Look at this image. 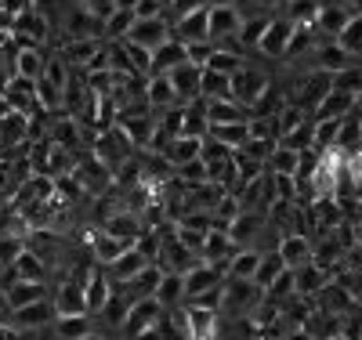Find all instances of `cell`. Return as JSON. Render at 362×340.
Here are the masks:
<instances>
[{"mask_svg":"<svg viewBox=\"0 0 362 340\" xmlns=\"http://www.w3.org/2000/svg\"><path fill=\"white\" fill-rule=\"evenodd\" d=\"M90 152H95V156L116 174L119 167H124L127 160H134L138 156V148H134V141L127 138V131L124 127H119V123H116V127L112 131H102L98 138H95V148H90Z\"/></svg>","mask_w":362,"mask_h":340,"instance_id":"1","label":"cell"},{"mask_svg":"<svg viewBox=\"0 0 362 340\" xmlns=\"http://www.w3.org/2000/svg\"><path fill=\"white\" fill-rule=\"evenodd\" d=\"M51 33H54V25H51L37 8L22 11V15L15 18V29H11V37L18 40V47H47Z\"/></svg>","mask_w":362,"mask_h":340,"instance_id":"2","label":"cell"},{"mask_svg":"<svg viewBox=\"0 0 362 340\" xmlns=\"http://www.w3.org/2000/svg\"><path fill=\"white\" fill-rule=\"evenodd\" d=\"M73 177L83 184V192L90 196V199H98V196H105L112 184H116V174L95 156V152H90L87 160H80L76 163V170H73Z\"/></svg>","mask_w":362,"mask_h":340,"instance_id":"3","label":"cell"},{"mask_svg":"<svg viewBox=\"0 0 362 340\" xmlns=\"http://www.w3.org/2000/svg\"><path fill=\"white\" fill-rule=\"evenodd\" d=\"M62 37L66 40H105V18H98L95 11H87L80 0H76V8L62 18Z\"/></svg>","mask_w":362,"mask_h":340,"instance_id":"4","label":"cell"},{"mask_svg":"<svg viewBox=\"0 0 362 340\" xmlns=\"http://www.w3.org/2000/svg\"><path fill=\"white\" fill-rule=\"evenodd\" d=\"M268 87H272V80L261 73V69H254V66H243L235 76H232V98L239 102V105H247L250 112H254V105L268 95Z\"/></svg>","mask_w":362,"mask_h":340,"instance_id":"5","label":"cell"},{"mask_svg":"<svg viewBox=\"0 0 362 340\" xmlns=\"http://www.w3.org/2000/svg\"><path fill=\"white\" fill-rule=\"evenodd\" d=\"M174 37V25L167 22V15L163 18H138L134 22V29L127 33V40H134V44H141V47H148V51H160L167 40Z\"/></svg>","mask_w":362,"mask_h":340,"instance_id":"6","label":"cell"},{"mask_svg":"<svg viewBox=\"0 0 362 340\" xmlns=\"http://www.w3.org/2000/svg\"><path fill=\"white\" fill-rule=\"evenodd\" d=\"M163 312H167V307H163L156 297H148V300H138V304H131V315H127V322H124V333H127V340L141 336L145 329H153V326L163 319Z\"/></svg>","mask_w":362,"mask_h":340,"instance_id":"7","label":"cell"},{"mask_svg":"<svg viewBox=\"0 0 362 340\" xmlns=\"http://www.w3.org/2000/svg\"><path fill=\"white\" fill-rule=\"evenodd\" d=\"M334 90V73H326V69H315L308 80H305V87H300V95L293 98V105H300L305 112H315L322 102H326V95Z\"/></svg>","mask_w":362,"mask_h":340,"instance_id":"8","label":"cell"},{"mask_svg":"<svg viewBox=\"0 0 362 340\" xmlns=\"http://www.w3.org/2000/svg\"><path fill=\"white\" fill-rule=\"evenodd\" d=\"M243 11L235 4H218L210 8V40H228V37H239V29H243Z\"/></svg>","mask_w":362,"mask_h":340,"instance_id":"9","label":"cell"},{"mask_svg":"<svg viewBox=\"0 0 362 340\" xmlns=\"http://www.w3.org/2000/svg\"><path fill=\"white\" fill-rule=\"evenodd\" d=\"M167 76H170V83H174V90H177V102H181V105H189V102H196V98L203 95V69L192 66V61L170 69Z\"/></svg>","mask_w":362,"mask_h":340,"instance_id":"10","label":"cell"},{"mask_svg":"<svg viewBox=\"0 0 362 340\" xmlns=\"http://www.w3.org/2000/svg\"><path fill=\"white\" fill-rule=\"evenodd\" d=\"M293 29H297V25H293L290 18H272V25L264 29L257 51L268 54V58H283L286 47H290V40H293Z\"/></svg>","mask_w":362,"mask_h":340,"instance_id":"11","label":"cell"},{"mask_svg":"<svg viewBox=\"0 0 362 340\" xmlns=\"http://www.w3.org/2000/svg\"><path fill=\"white\" fill-rule=\"evenodd\" d=\"M174 37L181 44H199V40H210V8H199L192 15H185L181 22H174Z\"/></svg>","mask_w":362,"mask_h":340,"instance_id":"12","label":"cell"},{"mask_svg":"<svg viewBox=\"0 0 362 340\" xmlns=\"http://www.w3.org/2000/svg\"><path fill=\"white\" fill-rule=\"evenodd\" d=\"M102 44H105V40H66V37H62V44H58V54H62L69 66H76V69H90V61H95V54L102 51Z\"/></svg>","mask_w":362,"mask_h":340,"instance_id":"13","label":"cell"},{"mask_svg":"<svg viewBox=\"0 0 362 340\" xmlns=\"http://www.w3.org/2000/svg\"><path fill=\"white\" fill-rule=\"evenodd\" d=\"M189 61V44H181L177 37H170L160 51H153V73L148 76H156V73H170L177 66H185Z\"/></svg>","mask_w":362,"mask_h":340,"instance_id":"14","label":"cell"},{"mask_svg":"<svg viewBox=\"0 0 362 340\" xmlns=\"http://www.w3.org/2000/svg\"><path fill=\"white\" fill-rule=\"evenodd\" d=\"M4 98H8V105H11V109L29 112V109L37 105V80H29V76H15V80L4 87Z\"/></svg>","mask_w":362,"mask_h":340,"instance_id":"15","label":"cell"},{"mask_svg":"<svg viewBox=\"0 0 362 340\" xmlns=\"http://www.w3.org/2000/svg\"><path fill=\"white\" fill-rule=\"evenodd\" d=\"M51 54H54V47H22V54H18V76L40 80L47 73Z\"/></svg>","mask_w":362,"mask_h":340,"instance_id":"16","label":"cell"},{"mask_svg":"<svg viewBox=\"0 0 362 340\" xmlns=\"http://www.w3.org/2000/svg\"><path fill=\"white\" fill-rule=\"evenodd\" d=\"M145 268H148V257L134 246V250H127L119 261H112V264H109V279H112V283H127V279H134V275H138V271H145Z\"/></svg>","mask_w":362,"mask_h":340,"instance_id":"17","label":"cell"},{"mask_svg":"<svg viewBox=\"0 0 362 340\" xmlns=\"http://www.w3.org/2000/svg\"><path fill=\"white\" fill-rule=\"evenodd\" d=\"M54 312L58 315H87V297H83V286H76L73 279L58 290L54 297Z\"/></svg>","mask_w":362,"mask_h":340,"instance_id":"18","label":"cell"},{"mask_svg":"<svg viewBox=\"0 0 362 340\" xmlns=\"http://www.w3.org/2000/svg\"><path fill=\"white\" fill-rule=\"evenodd\" d=\"M83 297H87V312L102 315V307H105L109 297H112V279H109L105 271H95V279L83 286Z\"/></svg>","mask_w":362,"mask_h":340,"instance_id":"19","label":"cell"},{"mask_svg":"<svg viewBox=\"0 0 362 340\" xmlns=\"http://www.w3.org/2000/svg\"><path fill=\"white\" fill-rule=\"evenodd\" d=\"M51 315H58V312H54V304L37 300V304L18 307V312H15V326H18V329H37V326H47Z\"/></svg>","mask_w":362,"mask_h":340,"instance_id":"20","label":"cell"},{"mask_svg":"<svg viewBox=\"0 0 362 340\" xmlns=\"http://www.w3.org/2000/svg\"><path fill=\"white\" fill-rule=\"evenodd\" d=\"M148 105H153V109L181 105V102H177V90H174V83H170V76H167V73L148 76Z\"/></svg>","mask_w":362,"mask_h":340,"instance_id":"21","label":"cell"},{"mask_svg":"<svg viewBox=\"0 0 362 340\" xmlns=\"http://www.w3.org/2000/svg\"><path fill=\"white\" fill-rule=\"evenodd\" d=\"M315 54H319V69L334 73V76H337V73H344V69H351V54H348L337 40H326Z\"/></svg>","mask_w":362,"mask_h":340,"instance_id":"22","label":"cell"},{"mask_svg":"<svg viewBox=\"0 0 362 340\" xmlns=\"http://www.w3.org/2000/svg\"><path fill=\"white\" fill-rule=\"evenodd\" d=\"M279 254H283L286 268H305L308 257H312V246H308L305 235H286V239L279 242Z\"/></svg>","mask_w":362,"mask_h":340,"instance_id":"23","label":"cell"},{"mask_svg":"<svg viewBox=\"0 0 362 340\" xmlns=\"http://www.w3.org/2000/svg\"><path fill=\"white\" fill-rule=\"evenodd\" d=\"M203 98L206 102H225L232 98V76L218 73V69H203ZM235 102V98H232Z\"/></svg>","mask_w":362,"mask_h":340,"instance_id":"24","label":"cell"},{"mask_svg":"<svg viewBox=\"0 0 362 340\" xmlns=\"http://www.w3.org/2000/svg\"><path fill=\"white\" fill-rule=\"evenodd\" d=\"M206 138H214V141H225V145L239 148L243 141H250V123H210Z\"/></svg>","mask_w":362,"mask_h":340,"instance_id":"25","label":"cell"},{"mask_svg":"<svg viewBox=\"0 0 362 340\" xmlns=\"http://www.w3.org/2000/svg\"><path fill=\"white\" fill-rule=\"evenodd\" d=\"M203 156V138H174V145L167 148V160L174 163V167H181V163H192V160H199Z\"/></svg>","mask_w":362,"mask_h":340,"instance_id":"26","label":"cell"},{"mask_svg":"<svg viewBox=\"0 0 362 340\" xmlns=\"http://www.w3.org/2000/svg\"><path fill=\"white\" fill-rule=\"evenodd\" d=\"M15 268H18V275H22L25 283H44V275H47L44 257H40L37 250H29V246H25V254L15 261Z\"/></svg>","mask_w":362,"mask_h":340,"instance_id":"27","label":"cell"},{"mask_svg":"<svg viewBox=\"0 0 362 340\" xmlns=\"http://www.w3.org/2000/svg\"><path fill=\"white\" fill-rule=\"evenodd\" d=\"M264 167H268L272 174H290V177H297V167H300V152L276 145V152L268 156V163H264Z\"/></svg>","mask_w":362,"mask_h":340,"instance_id":"28","label":"cell"},{"mask_svg":"<svg viewBox=\"0 0 362 340\" xmlns=\"http://www.w3.org/2000/svg\"><path fill=\"white\" fill-rule=\"evenodd\" d=\"M134 22H138V15L134 11H112L109 18H105V40H127V33L134 29Z\"/></svg>","mask_w":362,"mask_h":340,"instance_id":"29","label":"cell"},{"mask_svg":"<svg viewBox=\"0 0 362 340\" xmlns=\"http://www.w3.org/2000/svg\"><path fill=\"white\" fill-rule=\"evenodd\" d=\"M181 297H185V275H163V283L156 290V300L170 312L174 304H181Z\"/></svg>","mask_w":362,"mask_h":340,"instance_id":"30","label":"cell"},{"mask_svg":"<svg viewBox=\"0 0 362 340\" xmlns=\"http://www.w3.org/2000/svg\"><path fill=\"white\" fill-rule=\"evenodd\" d=\"M37 300H44V286L40 283H15L11 290H8V304L15 307V312H18V307H25V304H37Z\"/></svg>","mask_w":362,"mask_h":340,"instance_id":"31","label":"cell"},{"mask_svg":"<svg viewBox=\"0 0 362 340\" xmlns=\"http://www.w3.org/2000/svg\"><path fill=\"white\" fill-rule=\"evenodd\" d=\"M283 271H286V261H283V254L261 257V268H257V275H254V283H257V286H272V283H276Z\"/></svg>","mask_w":362,"mask_h":340,"instance_id":"32","label":"cell"},{"mask_svg":"<svg viewBox=\"0 0 362 340\" xmlns=\"http://www.w3.org/2000/svg\"><path fill=\"white\" fill-rule=\"evenodd\" d=\"M58 333L66 340H83L90 333V315H58Z\"/></svg>","mask_w":362,"mask_h":340,"instance_id":"33","label":"cell"},{"mask_svg":"<svg viewBox=\"0 0 362 340\" xmlns=\"http://www.w3.org/2000/svg\"><path fill=\"white\" fill-rule=\"evenodd\" d=\"M341 123L344 119H315V148H334L341 138Z\"/></svg>","mask_w":362,"mask_h":340,"instance_id":"34","label":"cell"},{"mask_svg":"<svg viewBox=\"0 0 362 340\" xmlns=\"http://www.w3.org/2000/svg\"><path fill=\"white\" fill-rule=\"evenodd\" d=\"M261 268V254L257 250H243V254H235L232 261V279H254Z\"/></svg>","mask_w":362,"mask_h":340,"instance_id":"35","label":"cell"},{"mask_svg":"<svg viewBox=\"0 0 362 340\" xmlns=\"http://www.w3.org/2000/svg\"><path fill=\"white\" fill-rule=\"evenodd\" d=\"M272 25V18L268 15H257V18H247L243 22V29H239V40H243V47H257L261 44V37H264V29Z\"/></svg>","mask_w":362,"mask_h":340,"instance_id":"36","label":"cell"},{"mask_svg":"<svg viewBox=\"0 0 362 340\" xmlns=\"http://www.w3.org/2000/svg\"><path fill=\"white\" fill-rule=\"evenodd\" d=\"M337 44H341L351 58H355V54H362V15H355V18L344 25V33L337 37Z\"/></svg>","mask_w":362,"mask_h":340,"instance_id":"37","label":"cell"},{"mask_svg":"<svg viewBox=\"0 0 362 340\" xmlns=\"http://www.w3.org/2000/svg\"><path fill=\"white\" fill-rule=\"evenodd\" d=\"M177 177L185 181V184H203V181H210V170H206V163H203V156H199V160H192V163H181V167H177Z\"/></svg>","mask_w":362,"mask_h":340,"instance_id":"38","label":"cell"},{"mask_svg":"<svg viewBox=\"0 0 362 340\" xmlns=\"http://www.w3.org/2000/svg\"><path fill=\"white\" fill-rule=\"evenodd\" d=\"M124 44H127V54H131V61H134V69H138L141 76L153 73V51L141 47V44H134V40H124Z\"/></svg>","mask_w":362,"mask_h":340,"instance_id":"39","label":"cell"},{"mask_svg":"<svg viewBox=\"0 0 362 340\" xmlns=\"http://www.w3.org/2000/svg\"><path fill=\"white\" fill-rule=\"evenodd\" d=\"M214 51H218V44H214V40L189 44V61H192V66H199V69H206V66H210V58H214Z\"/></svg>","mask_w":362,"mask_h":340,"instance_id":"40","label":"cell"},{"mask_svg":"<svg viewBox=\"0 0 362 340\" xmlns=\"http://www.w3.org/2000/svg\"><path fill=\"white\" fill-rule=\"evenodd\" d=\"M334 90H348V95H362V73L358 69H344L334 76Z\"/></svg>","mask_w":362,"mask_h":340,"instance_id":"41","label":"cell"},{"mask_svg":"<svg viewBox=\"0 0 362 340\" xmlns=\"http://www.w3.org/2000/svg\"><path fill=\"white\" fill-rule=\"evenodd\" d=\"M344 177L355 184V189H362V148L348 152V160H344Z\"/></svg>","mask_w":362,"mask_h":340,"instance_id":"42","label":"cell"},{"mask_svg":"<svg viewBox=\"0 0 362 340\" xmlns=\"http://www.w3.org/2000/svg\"><path fill=\"white\" fill-rule=\"evenodd\" d=\"M134 15H138L141 22H145V18H163V15H167V4H163V0H138Z\"/></svg>","mask_w":362,"mask_h":340,"instance_id":"43","label":"cell"},{"mask_svg":"<svg viewBox=\"0 0 362 340\" xmlns=\"http://www.w3.org/2000/svg\"><path fill=\"white\" fill-rule=\"evenodd\" d=\"M80 4H83L87 11H95L98 18H109V15L116 11V0H80Z\"/></svg>","mask_w":362,"mask_h":340,"instance_id":"44","label":"cell"},{"mask_svg":"<svg viewBox=\"0 0 362 340\" xmlns=\"http://www.w3.org/2000/svg\"><path fill=\"white\" fill-rule=\"evenodd\" d=\"M254 4H257V8H286L290 0H254Z\"/></svg>","mask_w":362,"mask_h":340,"instance_id":"45","label":"cell"},{"mask_svg":"<svg viewBox=\"0 0 362 340\" xmlns=\"http://www.w3.org/2000/svg\"><path fill=\"white\" fill-rule=\"evenodd\" d=\"M0 340H18V333L15 329H0Z\"/></svg>","mask_w":362,"mask_h":340,"instance_id":"46","label":"cell"},{"mask_svg":"<svg viewBox=\"0 0 362 340\" xmlns=\"http://www.w3.org/2000/svg\"><path fill=\"white\" fill-rule=\"evenodd\" d=\"M8 40H11V33H0V47H4Z\"/></svg>","mask_w":362,"mask_h":340,"instance_id":"47","label":"cell"},{"mask_svg":"<svg viewBox=\"0 0 362 340\" xmlns=\"http://www.w3.org/2000/svg\"><path fill=\"white\" fill-rule=\"evenodd\" d=\"M83 340H105V336H98V333H87Z\"/></svg>","mask_w":362,"mask_h":340,"instance_id":"48","label":"cell"},{"mask_svg":"<svg viewBox=\"0 0 362 340\" xmlns=\"http://www.w3.org/2000/svg\"><path fill=\"white\" fill-rule=\"evenodd\" d=\"M163 4H167V8H170V0H163Z\"/></svg>","mask_w":362,"mask_h":340,"instance_id":"49","label":"cell"}]
</instances>
